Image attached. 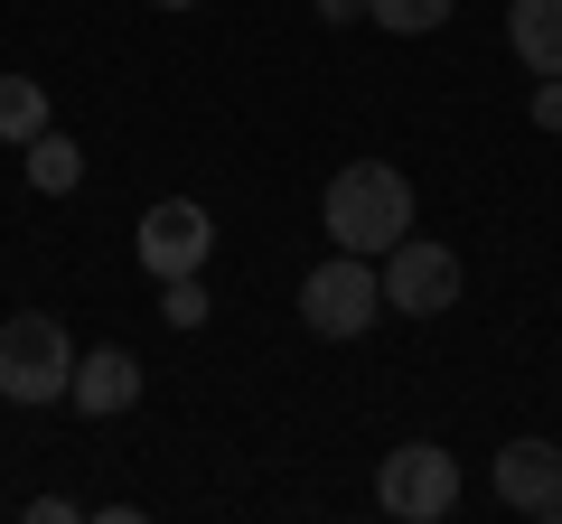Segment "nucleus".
<instances>
[{
    "mask_svg": "<svg viewBox=\"0 0 562 524\" xmlns=\"http://www.w3.org/2000/svg\"><path fill=\"white\" fill-rule=\"evenodd\" d=\"M319 235L338 243V253L384 262L403 235H413V179H403L394 160H347L338 179L319 187Z\"/></svg>",
    "mask_w": 562,
    "mask_h": 524,
    "instance_id": "obj_1",
    "label": "nucleus"
},
{
    "mask_svg": "<svg viewBox=\"0 0 562 524\" xmlns=\"http://www.w3.org/2000/svg\"><path fill=\"white\" fill-rule=\"evenodd\" d=\"M76 356H85V346L66 338L57 309H20V319H0V403H66Z\"/></svg>",
    "mask_w": 562,
    "mask_h": 524,
    "instance_id": "obj_2",
    "label": "nucleus"
},
{
    "mask_svg": "<svg viewBox=\"0 0 562 524\" xmlns=\"http://www.w3.org/2000/svg\"><path fill=\"white\" fill-rule=\"evenodd\" d=\"M375 319H384V272L366 253H328L319 272L301 282V328H310V338L347 346V338H366Z\"/></svg>",
    "mask_w": 562,
    "mask_h": 524,
    "instance_id": "obj_3",
    "label": "nucleus"
},
{
    "mask_svg": "<svg viewBox=\"0 0 562 524\" xmlns=\"http://www.w3.org/2000/svg\"><path fill=\"white\" fill-rule=\"evenodd\" d=\"M375 505L394 524H441L450 505H460V459H450L441 441H403V449H384V468H375Z\"/></svg>",
    "mask_w": 562,
    "mask_h": 524,
    "instance_id": "obj_4",
    "label": "nucleus"
},
{
    "mask_svg": "<svg viewBox=\"0 0 562 524\" xmlns=\"http://www.w3.org/2000/svg\"><path fill=\"white\" fill-rule=\"evenodd\" d=\"M460 291H469V272H460L450 243L403 235L384 253V309H403V319H441V309H460Z\"/></svg>",
    "mask_w": 562,
    "mask_h": 524,
    "instance_id": "obj_5",
    "label": "nucleus"
},
{
    "mask_svg": "<svg viewBox=\"0 0 562 524\" xmlns=\"http://www.w3.org/2000/svg\"><path fill=\"white\" fill-rule=\"evenodd\" d=\"M132 253H140V272H150V282H179V272H206V253H216V216H206L198 197H160L150 216H140Z\"/></svg>",
    "mask_w": 562,
    "mask_h": 524,
    "instance_id": "obj_6",
    "label": "nucleus"
},
{
    "mask_svg": "<svg viewBox=\"0 0 562 524\" xmlns=\"http://www.w3.org/2000/svg\"><path fill=\"white\" fill-rule=\"evenodd\" d=\"M497 505H516V515H562V449L553 441H506L497 449Z\"/></svg>",
    "mask_w": 562,
    "mask_h": 524,
    "instance_id": "obj_7",
    "label": "nucleus"
},
{
    "mask_svg": "<svg viewBox=\"0 0 562 524\" xmlns=\"http://www.w3.org/2000/svg\"><path fill=\"white\" fill-rule=\"evenodd\" d=\"M66 403H76L85 422L132 412V403H140V356H132V346H85V356H76V384H66Z\"/></svg>",
    "mask_w": 562,
    "mask_h": 524,
    "instance_id": "obj_8",
    "label": "nucleus"
},
{
    "mask_svg": "<svg viewBox=\"0 0 562 524\" xmlns=\"http://www.w3.org/2000/svg\"><path fill=\"white\" fill-rule=\"evenodd\" d=\"M506 47L525 76H562V0H516L506 10Z\"/></svg>",
    "mask_w": 562,
    "mask_h": 524,
    "instance_id": "obj_9",
    "label": "nucleus"
},
{
    "mask_svg": "<svg viewBox=\"0 0 562 524\" xmlns=\"http://www.w3.org/2000/svg\"><path fill=\"white\" fill-rule=\"evenodd\" d=\"M29 187H38V197H76V187H85V150L66 141L57 122L29 141Z\"/></svg>",
    "mask_w": 562,
    "mask_h": 524,
    "instance_id": "obj_10",
    "label": "nucleus"
},
{
    "mask_svg": "<svg viewBox=\"0 0 562 524\" xmlns=\"http://www.w3.org/2000/svg\"><path fill=\"white\" fill-rule=\"evenodd\" d=\"M47 132V84L38 76H0V141H38Z\"/></svg>",
    "mask_w": 562,
    "mask_h": 524,
    "instance_id": "obj_11",
    "label": "nucleus"
},
{
    "mask_svg": "<svg viewBox=\"0 0 562 524\" xmlns=\"http://www.w3.org/2000/svg\"><path fill=\"white\" fill-rule=\"evenodd\" d=\"M460 0H366V20L375 29H394V38H431V29L450 20Z\"/></svg>",
    "mask_w": 562,
    "mask_h": 524,
    "instance_id": "obj_12",
    "label": "nucleus"
},
{
    "mask_svg": "<svg viewBox=\"0 0 562 524\" xmlns=\"http://www.w3.org/2000/svg\"><path fill=\"white\" fill-rule=\"evenodd\" d=\"M160 319H169V328H206V272H179V282H160Z\"/></svg>",
    "mask_w": 562,
    "mask_h": 524,
    "instance_id": "obj_13",
    "label": "nucleus"
},
{
    "mask_svg": "<svg viewBox=\"0 0 562 524\" xmlns=\"http://www.w3.org/2000/svg\"><path fill=\"white\" fill-rule=\"evenodd\" d=\"M535 122H543V132H562V76L535 84Z\"/></svg>",
    "mask_w": 562,
    "mask_h": 524,
    "instance_id": "obj_14",
    "label": "nucleus"
},
{
    "mask_svg": "<svg viewBox=\"0 0 562 524\" xmlns=\"http://www.w3.org/2000/svg\"><path fill=\"white\" fill-rule=\"evenodd\" d=\"M319 20H366V0H319Z\"/></svg>",
    "mask_w": 562,
    "mask_h": 524,
    "instance_id": "obj_15",
    "label": "nucleus"
},
{
    "mask_svg": "<svg viewBox=\"0 0 562 524\" xmlns=\"http://www.w3.org/2000/svg\"><path fill=\"white\" fill-rule=\"evenodd\" d=\"M150 10H198V0H150Z\"/></svg>",
    "mask_w": 562,
    "mask_h": 524,
    "instance_id": "obj_16",
    "label": "nucleus"
}]
</instances>
